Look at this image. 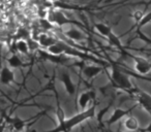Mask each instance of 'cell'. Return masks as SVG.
<instances>
[{"label":"cell","mask_w":151,"mask_h":132,"mask_svg":"<svg viewBox=\"0 0 151 132\" xmlns=\"http://www.w3.org/2000/svg\"><path fill=\"white\" fill-rule=\"evenodd\" d=\"M93 27H94V29L96 30V31L99 32L101 36H104V37H106V38L110 35L111 32H113L112 31L111 26L107 25V24H105V23H101V22H99V23H94L93 24Z\"/></svg>","instance_id":"cell-18"},{"label":"cell","mask_w":151,"mask_h":132,"mask_svg":"<svg viewBox=\"0 0 151 132\" xmlns=\"http://www.w3.org/2000/svg\"><path fill=\"white\" fill-rule=\"evenodd\" d=\"M35 40L38 42L40 48H44V49H48L49 46H53V44L58 41L57 38H55L54 36H52V35H49V34H47V33H40V35L35 38Z\"/></svg>","instance_id":"cell-12"},{"label":"cell","mask_w":151,"mask_h":132,"mask_svg":"<svg viewBox=\"0 0 151 132\" xmlns=\"http://www.w3.org/2000/svg\"><path fill=\"white\" fill-rule=\"evenodd\" d=\"M18 37H19V39H27L28 37H30L29 32L24 28H21L18 31Z\"/></svg>","instance_id":"cell-22"},{"label":"cell","mask_w":151,"mask_h":132,"mask_svg":"<svg viewBox=\"0 0 151 132\" xmlns=\"http://www.w3.org/2000/svg\"><path fill=\"white\" fill-rule=\"evenodd\" d=\"M47 19L53 25H56L58 27H62L64 25H78L82 26V24L77 22L76 20H71L64 15L59 9H50L47 14Z\"/></svg>","instance_id":"cell-3"},{"label":"cell","mask_w":151,"mask_h":132,"mask_svg":"<svg viewBox=\"0 0 151 132\" xmlns=\"http://www.w3.org/2000/svg\"><path fill=\"white\" fill-rule=\"evenodd\" d=\"M123 124H124L125 129L130 132L137 131V130L139 129V126H140L138 119H137L136 117H132V116H129V117L126 118V119L124 120Z\"/></svg>","instance_id":"cell-17"},{"label":"cell","mask_w":151,"mask_h":132,"mask_svg":"<svg viewBox=\"0 0 151 132\" xmlns=\"http://www.w3.org/2000/svg\"><path fill=\"white\" fill-rule=\"evenodd\" d=\"M132 95L134 96V98L137 99L138 101V104L137 105H140L142 106L143 108L145 109L148 115L151 113V97L149 95V93L145 92V91H141V90H138V91H134L132 93Z\"/></svg>","instance_id":"cell-6"},{"label":"cell","mask_w":151,"mask_h":132,"mask_svg":"<svg viewBox=\"0 0 151 132\" xmlns=\"http://www.w3.org/2000/svg\"><path fill=\"white\" fill-rule=\"evenodd\" d=\"M103 65L99 64H92V65H86L83 67L82 73L84 76V78H86L87 81H91L94 78H96L101 72L104 71Z\"/></svg>","instance_id":"cell-8"},{"label":"cell","mask_w":151,"mask_h":132,"mask_svg":"<svg viewBox=\"0 0 151 132\" xmlns=\"http://www.w3.org/2000/svg\"><path fill=\"white\" fill-rule=\"evenodd\" d=\"M5 122H6V124L11 123L16 131H22V130H24V128L26 127V124H27V122L22 120L21 118H19V117L6 118V121Z\"/></svg>","instance_id":"cell-15"},{"label":"cell","mask_w":151,"mask_h":132,"mask_svg":"<svg viewBox=\"0 0 151 132\" xmlns=\"http://www.w3.org/2000/svg\"><path fill=\"white\" fill-rule=\"evenodd\" d=\"M111 66V74H110V80L115 88L123 90L125 92H128L130 94L136 91L132 81L127 73H124L116 64H112Z\"/></svg>","instance_id":"cell-2"},{"label":"cell","mask_w":151,"mask_h":132,"mask_svg":"<svg viewBox=\"0 0 151 132\" xmlns=\"http://www.w3.org/2000/svg\"><path fill=\"white\" fill-rule=\"evenodd\" d=\"M59 80H60L61 83L63 84L67 94H68L69 96H73L76 93V85H75V83L73 82V80H71L70 74L67 71H62L59 74Z\"/></svg>","instance_id":"cell-9"},{"label":"cell","mask_w":151,"mask_h":132,"mask_svg":"<svg viewBox=\"0 0 151 132\" xmlns=\"http://www.w3.org/2000/svg\"><path fill=\"white\" fill-rule=\"evenodd\" d=\"M151 21V13L150 11H148L147 14H144L142 17V19L140 20V21L138 22V24H137V30H142V28L144 27V26L148 25L149 23H150Z\"/></svg>","instance_id":"cell-20"},{"label":"cell","mask_w":151,"mask_h":132,"mask_svg":"<svg viewBox=\"0 0 151 132\" xmlns=\"http://www.w3.org/2000/svg\"><path fill=\"white\" fill-rule=\"evenodd\" d=\"M95 111H96L95 104H91L85 111H80L77 115L70 117L69 119H65L61 122H58V125L56 127L44 132H70L73 128H76L77 126L82 124L83 122L93 119L95 117Z\"/></svg>","instance_id":"cell-1"},{"label":"cell","mask_w":151,"mask_h":132,"mask_svg":"<svg viewBox=\"0 0 151 132\" xmlns=\"http://www.w3.org/2000/svg\"><path fill=\"white\" fill-rule=\"evenodd\" d=\"M40 27H42L44 30H52L53 27H54V25L51 24L50 22L48 21L47 18H40Z\"/></svg>","instance_id":"cell-21"},{"label":"cell","mask_w":151,"mask_h":132,"mask_svg":"<svg viewBox=\"0 0 151 132\" xmlns=\"http://www.w3.org/2000/svg\"><path fill=\"white\" fill-rule=\"evenodd\" d=\"M0 83L5 86H9L12 83H16L15 72L9 66H3L0 69Z\"/></svg>","instance_id":"cell-11"},{"label":"cell","mask_w":151,"mask_h":132,"mask_svg":"<svg viewBox=\"0 0 151 132\" xmlns=\"http://www.w3.org/2000/svg\"><path fill=\"white\" fill-rule=\"evenodd\" d=\"M17 132H27V131H24V130H22V131H17Z\"/></svg>","instance_id":"cell-25"},{"label":"cell","mask_w":151,"mask_h":132,"mask_svg":"<svg viewBox=\"0 0 151 132\" xmlns=\"http://www.w3.org/2000/svg\"><path fill=\"white\" fill-rule=\"evenodd\" d=\"M143 15H144V13H143V11H136L134 13H132V18L134 19V25H137V24H138V22L142 19Z\"/></svg>","instance_id":"cell-23"},{"label":"cell","mask_w":151,"mask_h":132,"mask_svg":"<svg viewBox=\"0 0 151 132\" xmlns=\"http://www.w3.org/2000/svg\"><path fill=\"white\" fill-rule=\"evenodd\" d=\"M7 63H9V66L11 68L25 67V63L22 61V59L20 58V56L17 53H13V55L9 58H7Z\"/></svg>","instance_id":"cell-16"},{"label":"cell","mask_w":151,"mask_h":132,"mask_svg":"<svg viewBox=\"0 0 151 132\" xmlns=\"http://www.w3.org/2000/svg\"><path fill=\"white\" fill-rule=\"evenodd\" d=\"M5 126H6V122H3V123H0V132H4Z\"/></svg>","instance_id":"cell-24"},{"label":"cell","mask_w":151,"mask_h":132,"mask_svg":"<svg viewBox=\"0 0 151 132\" xmlns=\"http://www.w3.org/2000/svg\"><path fill=\"white\" fill-rule=\"evenodd\" d=\"M107 39H108V41H109V44H111L113 48L117 49V50L120 52V54L123 55V56H125V54H126V52H127V51H126L125 48L123 46V44H122L119 36L116 35L114 32H111V33H110V35L107 37Z\"/></svg>","instance_id":"cell-14"},{"label":"cell","mask_w":151,"mask_h":132,"mask_svg":"<svg viewBox=\"0 0 151 132\" xmlns=\"http://www.w3.org/2000/svg\"><path fill=\"white\" fill-rule=\"evenodd\" d=\"M63 34H64L68 39L73 40V41H77V42L84 41V40L87 39L86 34H85L82 30H80L77 27L69 28L68 30H66V31L63 32Z\"/></svg>","instance_id":"cell-10"},{"label":"cell","mask_w":151,"mask_h":132,"mask_svg":"<svg viewBox=\"0 0 151 132\" xmlns=\"http://www.w3.org/2000/svg\"><path fill=\"white\" fill-rule=\"evenodd\" d=\"M91 102H92V92H90V91H85V92L81 93L78 98V104H79V107H80L81 111L88 108L91 105Z\"/></svg>","instance_id":"cell-13"},{"label":"cell","mask_w":151,"mask_h":132,"mask_svg":"<svg viewBox=\"0 0 151 132\" xmlns=\"http://www.w3.org/2000/svg\"><path fill=\"white\" fill-rule=\"evenodd\" d=\"M38 54H40V58L45 59V60L52 62L54 64H60V65H65L71 60V57L66 56V55H54L51 54L49 52H45L42 50H38Z\"/></svg>","instance_id":"cell-5"},{"label":"cell","mask_w":151,"mask_h":132,"mask_svg":"<svg viewBox=\"0 0 151 132\" xmlns=\"http://www.w3.org/2000/svg\"><path fill=\"white\" fill-rule=\"evenodd\" d=\"M126 57H129L134 60V70L138 72L139 74H148L150 72V69H151V65H150V62L149 60L145 59L144 57H139V56H134V55H132L129 54L128 52H126L125 54Z\"/></svg>","instance_id":"cell-4"},{"label":"cell","mask_w":151,"mask_h":132,"mask_svg":"<svg viewBox=\"0 0 151 132\" xmlns=\"http://www.w3.org/2000/svg\"><path fill=\"white\" fill-rule=\"evenodd\" d=\"M136 106H137V105H134V106H132L130 108H128V109H123V108H120V107L115 108V109H114V111H113V113H112V115L110 116L109 119L107 120L106 124H107L108 126L114 125L115 123H117V122H119L120 120H122L123 118H125L126 116L129 115L130 111H132Z\"/></svg>","instance_id":"cell-7"},{"label":"cell","mask_w":151,"mask_h":132,"mask_svg":"<svg viewBox=\"0 0 151 132\" xmlns=\"http://www.w3.org/2000/svg\"><path fill=\"white\" fill-rule=\"evenodd\" d=\"M16 50L19 53L23 55H28L29 54V48H28V44L26 41V39H19L16 41L15 44Z\"/></svg>","instance_id":"cell-19"}]
</instances>
